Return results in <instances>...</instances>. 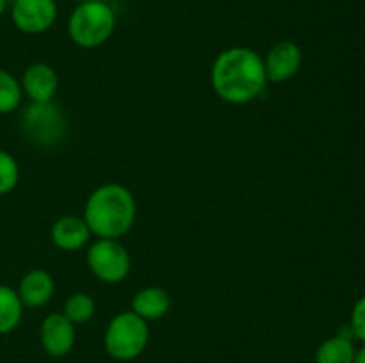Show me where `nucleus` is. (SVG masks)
Returning a JSON list of instances; mask_svg holds the SVG:
<instances>
[{"instance_id": "obj_1", "label": "nucleus", "mask_w": 365, "mask_h": 363, "mask_svg": "<svg viewBox=\"0 0 365 363\" xmlns=\"http://www.w3.org/2000/svg\"><path fill=\"white\" fill-rule=\"evenodd\" d=\"M214 93L223 102L245 105L264 93L267 85L264 59L252 48L232 46L216 57L210 70Z\"/></svg>"}, {"instance_id": "obj_2", "label": "nucleus", "mask_w": 365, "mask_h": 363, "mask_svg": "<svg viewBox=\"0 0 365 363\" xmlns=\"http://www.w3.org/2000/svg\"><path fill=\"white\" fill-rule=\"evenodd\" d=\"M135 199L121 184H103L89 194L84 221L98 238H120L135 223Z\"/></svg>"}, {"instance_id": "obj_3", "label": "nucleus", "mask_w": 365, "mask_h": 363, "mask_svg": "<svg viewBox=\"0 0 365 363\" xmlns=\"http://www.w3.org/2000/svg\"><path fill=\"white\" fill-rule=\"evenodd\" d=\"M116 27V14L106 2H81L68 20V34L81 48H96L107 43Z\"/></svg>"}, {"instance_id": "obj_4", "label": "nucleus", "mask_w": 365, "mask_h": 363, "mask_svg": "<svg viewBox=\"0 0 365 363\" xmlns=\"http://www.w3.org/2000/svg\"><path fill=\"white\" fill-rule=\"evenodd\" d=\"M150 327L145 319L134 312H121L114 317L103 335V347L118 362H132L148 345Z\"/></svg>"}, {"instance_id": "obj_5", "label": "nucleus", "mask_w": 365, "mask_h": 363, "mask_svg": "<svg viewBox=\"0 0 365 363\" xmlns=\"http://www.w3.org/2000/svg\"><path fill=\"white\" fill-rule=\"evenodd\" d=\"M21 130L36 146H56L68 134V121L57 103H32L21 114Z\"/></svg>"}, {"instance_id": "obj_6", "label": "nucleus", "mask_w": 365, "mask_h": 363, "mask_svg": "<svg viewBox=\"0 0 365 363\" xmlns=\"http://www.w3.org/2000/svg\"><path fill=\"white\" fill-rule=\"evenodd\" d=\"M88 267L103 283H120L132 267L127 248L118 238H98L88 251Z\"/></svg>"}, {"instance_id": "obj_7", "label": "nucleus", "mask_w": 365, "mask_h": 363, "mask_svg": "<svg viewBox=\"0 0 365 363\" xmlns=\"http://www.w3.org/2000/svg\"><path fill=\"white\" fill-rule=\"evenodd\" d=\"M56 0H13L11 18L18 31L25 34L46 32L57 20Z\"/></svg>"}, {"instance_id": "obj_8", "label": "nucleus", "mask_w": 365, "mask_h": 363, "mask_svg": "<svg viewBox=\"0 0 365 363\" xmlns=\"http://www.w3.org/2000/svg\"><path fill=\"white\" fill-rule=\"evenodd\" d=\"M303 53L294 41H278L271 46L267 56L264 57V70L267 82L282 84L294 77L302 68Z\"/></svg>"}, {"instance_id": "obj_9", "label": "nucleus", "mask_w": 365, "mask_h": 363, "mask_svg": "<svg viewBox=\"0 0 365 363\" xmlns=\"http://www.w3.org/2000/svg\"><path fill=\"white\" fill-rule=\"evenodd\" d=\"M39 340L46 354L63 358L75 345V324L64 313H50L39 327Z\"/></svg>"}, {"instance_id": "obj_10", "label": "nucleus", "mask_w": 365, "mask_h": 363, "mask_svg": "<svg viewBox=\"0 0 365 363\" xmlns=\"http://www.w3.org/2000/svg\"><path fill=\"white\" fill-rule=\"evenodd\" d=\"M20 84L24 96H27L32 103H46L53 100L59 88V77L50 64L34 63L24 71Z\"/></svg>"}, {"instance_id": "obj_11", "label": "nucleus", "mask_w": 365, "mask_h": 363, "mask_svg": "<svg viewBox=\"0 0 365 363\" xmlns=\"http://www.w3.org/2000/svg\"><path fill=\"white\" fill-rule=\"evenodd\" d=\"M53 290H56V281H53L52 274L45 269H32L24 274L16 292L24 306L39 308L52 299Z\"/></svg>"}, {"instance_id": "obj_12", "label": "nucleus", "mask_w": 365, "mask_h": 363, "mask_svg": "<svg viewBox=\"0 0 365 363\" xmlns=\"http://www.w3.org/2000/svg\"><path fill=\"white\" fill-rule=\"evenodd\" d=\"M91 230L84 217L78 216H64L53 223L50 238L53 244L63 251H77L82 246H86L91 238Z\"/></svg>"}, {"instance_id": "obj_13", "label": "nucleus", "mask_w": 365, "mask_h": 363, "mask_svg": "<svg viewBox=\"0 0 365 363\" xmlns=\"http://www.w3.org/2000/svg\"><path fill=\"white\" fill-rule=\"evenodd\" d=\"M171 308V298L164 288L160 287H146L141 288L138 294L132 298V312L141 319L157 320L163 319Z\"/></svg>"}, {"instance_id": "obj_14", "label": "nucleus", "mask_w": 365, "mask_h": 363, "mask_svg": "<svg viewBox=\"0 0 365 363\" xmlns=\"http://www.w3.org/2000/svg\"><path fill=\"white\" fill-rule=\"evenodd\" d=\"M24 308L18 292L9 285H0V335L16 330L24 315Z\"/></svg>"}, {"instance_id": "obj_15", "label": "nucleus", "mask_w": 365, "mask_h": 363, "mask_svg": "<svg viewBox=\"0 0 365 363\" xmlns=\"http://www.w3.org/2000/svg\"><path fill=\"white\" fill-rule=\"evenodd\" d=\"M356 349L353 340L335 335L317 347L316 363H353Z\"/></svg>"}, {"instance_id": "obj_16", "label": "nucleus", "mask_w": 365, "mask_h": 363, "mask_svg": "<svg viewBox=\"0 0 365 363\" xmlns=\"http://www.w3.org/2000/svg\"><path fill=\"white\" fill-rule=\"evenodd\" d=\"M24 91L14 75L0 68V114H11L21 105Z\"/></svg>"}, {"instance_id": "obj_17", "label": "nucleus", "mask_w": 365, "mask_h": 363, "mask_svg": "<svg viewBox=\"0 0 365 363\" xmlns=\"http://www.w3.org/2000/svg\"><path fill=\"white\" fill-rule=\"evenodd\" d=\"M96 312V302L86 292H75L64 302L63 313L66 315L68 320H71L73 324H84L88 320H91V317Z\"/></svg>"}, {"instance_id": "obj_18", "label": "nucleus", "mask_w": 365, "mask_h": 363, "mask_svg": "<svg viewBox=\"0 0 365 363\" xmlns=\"http://www.w3.org/2000/svg\"><path fill=\"white\" fill-rule=\"evenodd\" d=\"M20 180V167L16 159L6 149H0V196L13 191Z\"/></svg>"}, {"instance_id": "obj_19", "label": "nucleus", "mask_w": 365, "mask_h": 363, "mask_svg": "<svg viewBox=\"0 0 365 363\" xmlns=\"http://www.w3.org/2000/svg\"><path fill=\"white\" fill-rule=\"evenodd\" d=\"M353 331V337L359 338L360 342L365 344V295L359 299L353 306L351 312V322H349Z\"/></svg>"}, {"instance_id": "obj_20", "label": "nucleus", "mask_w": 365, "mask_h": 363, "mask_svg": "<svg viewBox=\"0 0 365 363\" xmlns=\"http://www.w3.org/2000/svg\"><path fill=\"white\" fill-rule=\"evenodd\" d=\"M353 363H365V345L362 349H360V351H356L355 362H353Z\"/></svg>"}, {"instance_id": "obj_21", "label": "nucleus", "mask_w": 365, "mask_h": 363, "mask_svg": "<svg viewBox=\"0 0 365 363\" xmlns=\"http://www.w3.org/2000/svg\"><path fill=\"white\" fill-rule=\"evenodd\" d=\"M6 7H7V0H0V16H2V14H4Z\"/></svg>"}, {"instance_id": "obj_22", "label": "nucleus", "mask_w": 365, "mask_h": 363, "mask_svg": "<svg viewBox=\"0 0 365 363\" xmlns=\"http://www.w3.org/2000/svg\"><path fill=\"white\" fill-rule=\"evenodd\" d=\"M78 2H100V0H78Z\"/></svg>"}]
</instances>
